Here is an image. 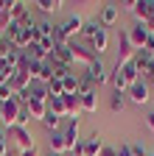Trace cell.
Instances as JSON below:
<instances>
[{
    "label": "cell",
    "mask_w": 154,
    "mask_h": 156,
    "mask_svg": "<svg viewBox=\"0 0 154 156\" xmlns=\"http://www.w3.org/2000/svg\"><path fill=\"white\" fill-rule=\"evenodd\" d=\"M48 112H53L56 117H65V101L62 98H51L48 101Z\"/></svg>",
    "instance_id": "4316f807"
},
{
    "label": "cell",
    "mask_w": 154,
    "mask_h": 156,
    "mask_svg": "<svg viewBox=\"0 0 154 156\" xmlns=\"http://www.w3.org/2000/svg\"><path fill=\"white\" fill-rule=\"evenodd\" d=\"M134 56H137V48L132 45V39H129V31H118V64L126 67L134 62Z\"/></svg>",
    "instance_id": "6da1fadb"
},
{
    "label": "cell",
    "mask_w": 154,
    "mask_h": 156,
    "mask_svg": "<svg viewBox=\"0 0 154 156\" xmlns=\"http://www.w3.org/2000/svg\"><path fill=\"white\" fill-rule=\"evenodd\" d=\"M115 156H132V145H121V148H115Z\"/></svg>",
    "instance_id": "d6a6232c"
},
{
    "label": "cell",
    "mask_w": 154,
    "mask_h": 156,
    "mask_svg": "<svg viewBox=\"0 0 154 156\" xmlns=\"http://www.w3.org/2000/svg\"><path fill=\"white\" fill-rule=\"evenodd\" d=\"M104 153V142L98 134H92L90 140H84V156H101Z\"/></svg>",
    "instance_id": "ffe728a7"
},
{
    "label": "cell",
    "mask_w": 154,
    "mask_h": 156,
    "mask_svg": "<svg viewBox=\"0 0 154 156\" xmlns=\"http://www.w3.org/2000/svg\"><path fill=\"white\" fill-rule=\"evenodd\" d=\"M51 156H53V153H51Z\"/></svg>",
    "instance_id": "60d3db41"
},
{
    "label": "cell",
    "mask_w": 154,
    "mask_h": 156,
    "mask_svg": "<svg viewBox=\"0 0 154 156\" xmlns=\"http://www.w3.org/2000/svg\"><path fill=\"white\" fill-rule=\"evenodd\" d=\"M101 156H115V151H112V148H104V153H101Z\"/></svg>",
    "instance_id": "74e56055"
},
{
    "label": "cell",
    "mask_w": 154,
    "mask_h": 156,
    "mask_svg": "<svg viewBox=\"0 0 154 156\" xmlns=\"http://www.w3.org/2000/svg\"><path fill=\"white\" fill-rule=\"evenodd\" d=\"M79 136H81V126H79V120H67V126H65V140H67V153H70V151H73L76 145L81 142Z\"/></svg>",
    "instance_id": "7c38bea8"
},
{
    "label": "cell",
    "mask_w": 154,
    "mask_h": 156,
    "mask_svg": "<svg viewBox=\"0 0 154 156\" xmlns=\"http://www.w3.org/2000/svg\"><path fill=\"white\" fill-rule=\"evenodd\" d=\"M9 14H11V20H14V23H20V20L28 14V3H23V0H11Z\"/></svg>",
    "instance_id": "44dd1931"
},
{
    "label": "cell",
    "mask_w": 154,
    "mask_h": 156,
    "mask_svg": "<svg viewBox=\"0 0 154 156\" xmlns=\"http://www.w3.org/2000/svg\"><path fill=\"white\" fill-rule=\"evenodd\" d=\"M87 75L92 78V84L95 87H101V84H109V78H112V73H109V67L101 62V58H95V62L87 67Z\"/></svg>",
    "instance_id": "277c9868"
},
{
    "label": "cell",
    "mask_w": 154,
    "mask_h": 156,
    "mask_svg": "<svg viewBox=\"0 0 154 156\" xmlns=\"http://www.w3.org/2000/svg\"><path fill=\"white\" fill-rule=\"evenodd\" d=\"M20 156H39V148H36V145H34V148H31V151H23V153H20Z\"/></svg>",
    "instance_id": "d590c367"
},
{
    "label": "cell",
    "mask_w": 154,
    "mask_h": 156,
    "mask_svg": "<svg viewBox=\"0 0 154 156\" xmlns=\"http://www.w3.org/2000/svg\"><path fill=\"white\" fill-rule=\"evenodd\" d=\"M17 92L11 89V84H6V87H0V103H6V101H11Z\"/></svg>",
    "instance_id": "f546056e"
},
{
    "label": "cell",
    "mask_w": 154,
    "mask_h": 156,
    "mask_svg": "<svg viewBox=\"0 0 154 156\" xmlns=\"http://www.w3.org/2000/svg\"><path fill=\"white\" fill-rule=\"evenodd\" d=\"M62 95H65L62 78H53V81H48V98H62Z\"/></svg>",
    "instance_id": "484cf974"
},
{
    "label": "cell",
    "mask_w": 154,
    "mask_h": 156,
    "mask_svg": "<svg viewBox=\"0 0 154 156\" xmlns=\"http://www.w3.org/2000/svg\"><path fill=\"white\" fill-rule=\"evenodd\" d=\"M20 112H23V103H20V98H11V101H6L3 103V126L11 131L17 123H20Z\"/></svg>",
    "instance_id": "3957f363"
},
{
    "label": "cell",
    "mask_w": 154,
    "mask_h": 156,
    "mask_svg": "<svg viewBox=\"0 0 154 156\" xmlns=\"http://www.w3.org/2000/svg\"><path fill=\"white\" fill-rule=\"evenodd\" d=\"M62 101H65V117L76 120L81 114V98L79 95H62Z\"/></svg>",
    "instance_id": "5bb4252c"
},
{
    "label": "cell",
    "mask_w": 154,
    "mask_h": 156,
    "mask_svg": "<svg viewBox=\"0 0 154 156\" xmlns=\"http://www.w3.org/2000/svg\"><path fill=\"white\" fill-rule=\"evenodd\" d=\"M48 142H51V153H53V156L67 153V140H65V131H51V134H48Z\"/></svg>",
    "instance_id": "4fadbf2b"
},
{
    "label": "cell",
    "mask_w": 154,
    "mask_h": 156,
    "mask_svg": "<svg viewBox=\"0 0 154 156\" xmlns=\"http://www.w3.org/2000/svg\"><path fill=\"white\" fill-rule=\"evenodd\" d=\"M3 39H9L17 50H25V48L34 42V39H31V31H25L20 23H11V25L6 28V34H3Z\"/></svg>",
    "instance_id": "7a4b0ae2"
},
{
    "label": "cell",
    "mask_w": 154,
    "mask_h": 156,
    "mask_svg": "<svg viewBox=\"0 0 154 156\" xmlns=\"http://www.w3.org/2000/svg\"><path fill=\"white\" fill-rule=\"evenodd\" d=\"M123 106H126V98H123L121 92H112V98H109V109H112V112H123Z\"/></svg>",
    "instance_id": "83f0119b"
},
{
    "label": "cell",
    "mask_w": 154,
    "mask_h": 156,
    "mask_svg": "<svg viewBox=\"0 0 154 156\" xmlns=\"http://www.w3.org/2000/svg\"><path fill=\"white\" fill-rule=\"evenodd\" d=\"M132 64L137 67L140 78H143V75H146V78H151V75H154V56H151V53L137 50V56H134V62H132Z\"/></svg>",
    "instance_id": "ba28073f"
},
{
    "label": "cell",
    "mask_w": 154,
    "mask_h": 156,
    "mask_svg": "<svg viewBox=\"0 0 154 156\" xmlns=\"http://www.w3.org/2000/svg\"><path fill=\"white\" fill-rule=\"evenodd\" d=\"M146 126H148V131L154 134V112H148V117H146Z\"/></svg>",
    "instance_id": "e575fe53"
},
{
    "label": "cell",
    "mask_w": 154,
    "mask_h": 156,
    "mask_svg": "<svg viewBox=\"0 0 154 156\" xmlns=\"http://www.w3.org/2000/svg\"><path fill=\"white\" fill-rule=\"evenodd\" d=\"M109 84H112V89H115V92H121V95H123V92H129V84H126V75H123V67H121V64H115Z\"/></svg>",
    "instance_id": "2e32d148"
},
{
    "label": "cell",
    "mask_w": 154,
    "mask_h": 156,
    "mask_svg": "<svg viewBox=\"0 0 154 156\" xmlns=\"http://www.w3.org/2000/svg\"><path fill=\"white\" fill-rule=\"evenodd\" d=\"M70 53H73V64H81L84 70L95 62V58H98L90 48H81V45H70Z\"/></svg>",
    "instance_id": "9c48e42d"
},
{
    "label": "cell",
    "mask_w": 154,
    "mask_h": 156,
    "mask_svg": "<svg viewBox=\"0 0 154 156\" xmlns=\"http://www.w3.org/2000/svg\"><path fill=\"white\" fill-rule=\"evenodd\" d=\"M23 106L28 109L31 120H45V114H48V103H45V101H28V103H23Z\"/></svg>",
    "instance_id": "ac0fdd59"
},
{
    "label": "cell",
    "mask_w": 154,
    "mask_h": 156,
    "mask_svg": "<svg viewBox=\"0 0 154 156\" xmlns=\"http://www.w3.org/2000/svg\"><path fill=\"white\" fill-rule=\"evenodd\" d=\"M137 3H140V0H123L121 6H123L126 11H132V14H134V9H137Z\"/></svg>",
    "instance_id": "836d02e7"
},
{
    "label": "cell",
    "mask_w": 154,
    "mask_h": 156,
    "mask_svg": "<svg viewBox=\"0 0 154 156\" xmlns=\"http://www.w3.org/2000/svg\"><path fill=\"white\" fill-rule=\"evenodd\" d=\"M126 95H129V101H132V103H137V106H146V103H148V98H151V92H148V84H146V81L132 84Z\"/></svg>",
    "instance_id": "52a82bcc"
},
{
    "label": "cell",
    "mask_w": 154,
    "mask_h": 156,
    "mask_svg": "<svg viewBox=\"0 0 154 156\" xmlns=\"http://www.w3.org/2000/svg\"><path fill=\"white\" fill-rule=\"evenodd\" d=\"M98 31H104V25H101V20L98 17H92V20H84V28H81V36H87V39H92Z\"/></svg>",
    "instance_id": "603a6c76"
},
{
    "label": "cell",
    "mask_w": 154,
    "mask_h": 156,
    "mask_svg": "<svg viewBox=\"0 0 154 156\" xmlns=\"http://www.w3.org/2000/svg\"><path fill=\"white\" fill-rule=\"evenodd\" d=\"M59 28H62L65 39H73L76 34H81V28H84V20H81L79 14H73V17H67V20H65V23H62Z\"/></svg>",
    "instance_id": "30bf717a"
},
{
    "label": "cell",
    "mask_w": 154,
    "mask_h": 156,
    "mask_svg": "<svg viewBox=\"0 0 154 156\" xmlns=\"http://www.w3.org/2000/svg\"><path fill=\"white\" fill-rule=\"evenodd\" d=\"M79 98H81V112H87V114L98 112V92H81Z\"/></svg>",
    "instance_id": "d6986e66"
},
{
    "label": "cell",
    "mask_w": 154,
    "mask_h": 156,
    "mask_svg": "<svg viewBox=\"0 0 154 156\" xmlns=\"http://www.w3.org/2000/svg\"><path fill=\"white\" fill-rule=\"evenodd\" d=\"M0 156H9V142H6V134L0 131Z\"/></svg>",
    "instance_id": "4dcf8cb0"
},
{
    "label": "cell",
    "mask_w": 154,
    "mask_h": 156,
    "mask_svg": "<svg viewBox=\"0 0 154 156\" xmlns=\"http://www.w3.org/2000/svg\"><path fill=\"white\" fill-rule=\"evenodd\" d=\"M9 134H11V140L17 142V148H20V151H31V148H34V136H31V131H28L25 126H14Z\"/></svg>",
    "instance_id": "8992f818"
},
{
    "label": "cell",
    "mask_w": 154,
    "mask_h": 156,
    "mask_svg": "<svg viewBox=\"0 0 154 156\" xmlns=\"http://www.w3.org/2000/svg\"><path fill=\"white\" fill-rule=\"evenodd\" d=\"M132 156H148V153H146V148H143L140 142H134V145H132Z\"/></svg>",
    "instance_id": "1f68e13d"
},
{
    "label": "cell",
    "mask_w": 154,
    "mask_h": 156,
    "mask_svg": "<svg viewBox=\"0 0 154 156\" xmlns=\"http://www.w3.org/2000/svg\"><path fill=\"white\" fill-rule=\"evenodd\" d=\"M36 9H39L42 14H53V11H59L65 3H62V0H36V3H34Z\"/></svg>",
    "instance_id": "cb8c5ba5"
},
{
    "label": "cell",
    "mask_w": 154,
    "mask_h": 156,
    "mask_svg": "<svg viewBox=\"0 0 154 156\" xmlns=\"http://www.w3.org/2000/svg\"><path fill=\"white\" fill-rule=\"evenodd\" d=\"M6 126H3V103H0V131H3Z\"/></svg>",
    "instance_id": "8d00e7d4"
},
{
    "label": "cell",
    "mask_w": 154,
    "mask_h": 156,
    "mask_svg": "<svg viewBox=\"0 0 154 156\" xmlns=\"http://www.w3.org/2000/svg\"><path fill=\"white\" fill-rule=\"evenodd\" d=\"M42 123H45V128H48V134H51V131H59V123H62V117H56L53 112H48Z\"/></svg>",
    "instance_id": "f1b7e54d"
},
{
    "label": "cell",
    "mask_w": 154,
    "mask_h": 156,
    "mask_svg": "<svg viewBox=\"0 0 154 156\" xmlns=\"http://www.w3.org/2000/svg\"><path fill=\"white\" fill-rule=\"evenodd\" d=\"M151 81H154V75H151Z\"/></svg>",
    "instance_id": "f35d334b"
},
{
    "label": "cell",
    "mask_w": 154,
    "mask_h": 156,
    "mask_svg": "<svg viewBox=\"0 0 154 156\" xmlns=\"http://www.w3.org/2000/svg\"><path fill=\"white\" fill-rule=\"evenodd\" d=\"M107 48H109V36H107V31H98V34L90 39V50L98 56V58H101V53H104Z\"/></svg>",
    "instance_id": "e0dca14e"
},
{
    "label": "cell",
    "mask_w": 154,
    "mask_h": 156,
    "mask_svg": "<svg viewBox=\"0 0 154 156\" xmlns=\"http://www.w3.org/2000/svg\"><path fill=\"white\" fill-rule=\"evenodd\" d=\"M31 78L39 84L53 81V64L51 62H31Z\"/></svg>",
    "instance_id": "5b68a950"
},
{
    "label": "cell",
    "mask_w": 154,
    "mask_h": 156,
    "mask_svg": "<svg viewBox=\"0 0 154 156\" xmlns=\"http://www.w3.org/2000/svg\"><path fill=\"white\" fill-rule=\"evenodd\" d=\"M62 87H65V95H79V73L62 78Z\"/></svg>",
    "instance_id": "d4e9b609"
},
{
    "label": "cell",
    "mask_w": 154,
    "mask_h": 156,
    "mask_svg": "<svg viewBox=\"0 0 154 156\" xmlns=\"http://www.w3.org/2000/svg\"><path fill=\"white\" fill-rule=\"evenodd\" d=\"M31 81H34V78H31L28 73H23V70H14V75H11V89H14L17 95H23V92L31 87Z\"/></svg>",
    "instance_id": "9a60e30c"
},
{
    "label": "cell",
    "mask_w": 154,
    "mask_h": 156,
    "mask_svg": "<svg viewBox=\"0 0 154 156\" xmlns=\"http://www.w3.org/2000/svg\"><path fill=\"white\" fill-rule=\"evenodd\" d=\"M129 31V39H132V45L137 48V50H143L146 48V39H148V31H146V25L143 23H134L132 28H126Z\"/></svg>",
    "instance_id": "8fae6325"
},
{
    "label": "cell",
    "mask_w": 154,
    "mask_h": 156,
    "mask_svg": "<svg viewBox=\"0 0 154 156\" xmlns=\"http://www.w3.org/2000/svg\"><path fill=\"white\" fill-rule=\"evenodd\" d=\"M98 20H101V25H115L118 23V6H104Z\"/></svg>",
    "instance_id": "7402d4cb"
},
{
    "label": "cell",
    "mask_w": 154,
    "mask_h": 156,
    "mask_svg": "<svg viewBox=\"0 0 154 156\" xmlns=\"http://www.w3.org/2000/svg\"><path fill=\"white\" fill-rule=\"evenodd\" d=\"M148 156H154V153H148Z\"/></svg>",
    "instance_id": "ab89813d"
}]
</instances>
